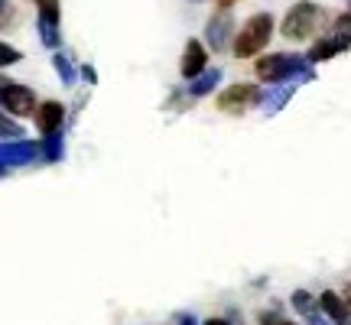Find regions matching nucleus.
Segmentation results:
<instances>
[{
  "label": "nucleus",
  "mask_w": 351,
  "mask_h": 325,
  "mask_svg": "<svg viewBox=\"0 0 351 325\" xmlns=\"http://www.w3.org/2000/svg\"><path fill=\"white\" fill-rule=\"evenodd\" d=\"M270 33H274V16H270V13H257V16H251L247 23L241 26V33L234 36V46H231V49H234L238 59L257 56V52L267 46Z\"/></svg>",
  "instance_id": "f257e3e1"
},
{
  "label": "nucleus",
  "mask_w": 351,
  "mask_h": 325,
  "mask_svg": "<svg viewBox=\"0 0 351 325\" xmlns=\"http://www.w3.org/2000/svg\"><path fill=\"white\" fill-rule=\"evenodd\" d=\"M319 23H322V10H319L315 3H309V0H302V3H296V7L287 13V20H283V36L287 39H309L315 29H319Z\"/></svg>",
  "instance_id": "f03ea898"
},
{
  "label": "nucleus",
  "mask_w": 351,
  "mask_h": 325,
  "mask_svg": "<svg viewBox=\"0 0 351 325\" xmlns=\"http://www.w3.org/2000/svg\"><path fill=\"white\" fill-rule=\"evenodd\" d=\"M261 88L257 85H231L228 91H221L218 95V111L225 114H244L247 108H254V104H261Z\"/></svg>",
  "instance_id": "7ed1b4c3"
},
{
  "label": "nucleus",
  "mask_w": 351,
  "mask_h": 325,
  "mask_svg": "<svg viewBox=\"0 0 351 325\" xmlns=\"http://www.w3.org/2000/svg\"><path fill=\"white\" fill-rule=\"evenodd\" d=\"M0 104L13 111L16 117H26V114L36 111V95L26 85H13L7 78H0Z\"/></svg>",
  "instance_id": "20e7f679"
},
{
  "label": "nucleus",
  "mask_w": 351,
  "mask_h": 325,
  "mask_svg": "<svg viewBox=\"0 0 351 325\" xmlns=\"http://www.w3.org/2000/svg\"><path fill=\"white\" fill-rule=\"evenodd\" d=\"M254 69H257V78H261V82H287L289 75L300 72V59L276 52V56H263Z\"/></svg>",
  "instance_id": "39448f33"
},
{
  "label": "nucleus",
  "mask_w": 351,
  "mask_h": 325,
  "mask_svg": "<svg viewBox=\"0 0 351 325\" xmlns=\"http://www.w3.org/2000/svg\"><path fill=\"white\" fill-rule=\"evenodd\" d=\"M205 62H208V52H205V46H202L199 39H189L186 52H182V75L186 78H199L202 72H205Z\"/></svg>",
  "instance_id": "423d86ee"
},
{
  "label": "nucleus",
  "mask_w": 351,
  "mask_h": 325,
  "mask_svg": "<svg viewBox=\"0 0 351 325\" xmlns=\"http://www.w3.org/2000/svg\"><path fill=\"white\" fill-rule=\"evenodd\" d=\"M62 117H65V108L59 104V101H46V104H39L36 108L39 134H56V130L62 127Z\"/></svg>",
  "instance_id": "0eeeda50"
},
{
  "label": "nucleus",
  "mask_w": 351,
  "mask_h": 325,
  "mask_svg": "<svg viewBox=\"0 0 351 325\" xmlns=\"http://www.w3.org/2000/svg\"><path fill=\"white\" fill-rule=\"evenodd\" d=\"M319 309H322L335 325H348L351 322V309L345 306V300H341L339 293H328L326 289V293L319 296Z\"/></svg>",
  "instance_id": "6e6552de"
},
{
  "label": "nucleus",
  "mask_w": 351,
  "mask_h": 325,
  "mask_svg": "<svg viewBox=\"0 0 351 325\" xmlns=\"http://www.w3.org/2000/svg\"><path fill=\"white\" fill-rule=\"evenodd\" d=\"M231 36V16L228 13H215V20L208 23V39H212L215 49H221V43Z\"/></svg>",
  "instance_id": "1a4fd4ad"
},
{
  "label": "nucleus",
  "mask_w": 351,
  "mask_h": 325,
  "mask_svg": "<svg viewBox=\"0 0 351 325\" xmlns=\"http://www.w3.org/2000/svg\"><path fill=\"white\" fill-rule=\"evenodd\" d=\"M348 43H351V36H339V43H319V46L309 52V59H313V62H322V59H328V56H335L339 49H345Z\"/></svg>",
  "instance_id": "9d476101"
},
{
  "label": "nucleus",
  "mask_w": 351,
  "mask_h": 325,
  "mask_svg": "<svg viewBox=\"0 0 351 325\" xmlns=\"http://www.w3.org/2000/svg\"><path fill=\"white\" fill-rule=\"evenodd\" d=\"M36 3H39V13H43V23L46 26L59 23V0H36Z\"/></svg>",
  "instance_id": "9b49d317"
},
{
  "label": "nucleus",
  "mask_w": 351,
  "mask_h": 325,
  "mask_svg": "<svg viewBox=\"0 0 351 325\" xmlns=\"http://www.w3.org/2000/svg\"><path fill=\"white\" fill-rule=\"evenodd\" d=\"M215 82H218V69H212V72H202V75L192 82V95H205V91H212Z\"/></svg>",
  "instance_id": "f8f14e48"
},
{
  "label": "nucleus",
  "mask_w": 351,
  "mask_h": 325,
  "mask_svg": "<svg viewBox=\"0 0 351 325\" xmlns=\"http://www.w3.org/2000/svg\"><path fill=\"white\" fill-rule=\"evenodd\" d=\"M293 306H296V309H300L302 315H306V319H313L315 315V306H313V296H309V293H293Z\"/></svg>",
  "instance_id": "ddd939ff"
},
{
  "label": "nucleus",
  "mask_w": 351,
  "mask_h": 325,
  "mask_svg": "<svg viewBox=\"0 0 351 325\" xmlns=\"http://www.w3.org/2000/svg\"><path fill=\"white\" fill-rule=\"evenodd\" d=\"M13 23H16V13H13V7L7 3V0H0V29H10Z\"/></svg>",
  "instance_id": "4468645a"
},
{
  "label": "nucleus",
  "mask_w": 351,
  "mask_h": 325,
  "mask_svg": "<svg viewBox=\"0 0 351 325\" xmlns=\"http://www.w3.org/2000/svg\"><path fill=\"white\" fill-rule=\"evenodd\" d=\"M23 56H20V49H13V46H7V43H0V65H13L20 62Z\"/></svg>",
  "instance_id": "2eb2a0df"
},
{
  "label": "nucleus",
  "mask_w": 351,
  "mask_h": 325,
  "mask_svg": "<svg viewBox=\"0 0 351 325\" xmlns=\"http://www.w3.org/2000/svg\"><path fill=\"white\" fill-rule=\"evenodd\" d=\"M0 137H20V124H16V121H7V117L0 114Z\"/></svg>",
  "instance_id": "dca6fc26"
},
{
  "label": "nucleus",
  "mask_w": 351,
  "mask_h": 325,
  "mask_svg": "<svg viewBox=\"0 0 351 325\" xmlns=\"http://www.w3.org/2000/svg\"><path fill=\"white\" fill-rule=\"evenodd\" d=\"M261 325H296V322H287V319H280V315H274V313H263Z\"/></svg>",
  "instance_id": "f3484780"
},
{
  "label": "nucleus",
  "mask_w": 351,
  "mask_h": 325,
  "mask_svg": "<svg viewBox=\"0 0 351 325\" xmlns=\"http://www.w3.org/2000/svg\"><path fill=\"white\" fill-rule=\"evenodd\" d=\"M345 306H348V309H351V287L345 289Z\"/></svg>",
  "instance_id": "a211bd4d"
},
{
  "label": "nucleus",
  "mask_w": 351,
  "mask_h": 325,
  "mask_svg": "<svg viewBox=\"0 0 351 325\" xmlns=\"http://www.w3.org/2000/svg\"><path fill=\"white\" fill-rule=\"evenodd\" d=\"M205 325H228V322H225V319H208Z\"/></svg>",
  "instance_id": "6ab92c4d"
},
{
  "label": "nucleus",
  "mask_w": 351,
  "mask_h": 325,
  "mask_svg": "<svg viewBox=\"0 0 351 325\" xmlns=\"http://www.w3.org/2000/svg\"><path fill=\"white\" fill-rule=\"evenodd\" d=\"M309 325H326V322H319V319H315V315H313V319H309Z\"/></svg>",
  "instance_id": "aec40b11"
}]
</instances>
